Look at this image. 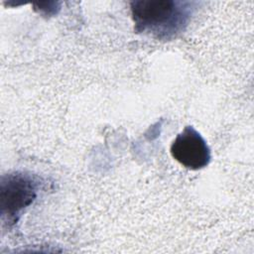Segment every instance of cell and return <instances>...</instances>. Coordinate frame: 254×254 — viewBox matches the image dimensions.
Segmentation results:
<instances>
[{"instance_id":"6da1fadb","label":"cell","mask_w":254,"mask_h":254,"mask_svg":"<svg viewBox=\"0 0 254 254\" xmlns=\"http://www.w3.org/2000/svg\"><path fill=\"white\" fill-rule=\"evenodd\" d=\"M194 2L176 0H135L130 3L134 30L157 40H172L186 30Z\"/></svg>"},{"instance_id":"7a4b0ae2","label":"cell","mask_w":254,"mask_h":254,"mask_svg":"<svg viewBox=\"0 0 254 254\" xmlns=\"http://www.w3.org/2000/svg\"><path fill=\"white\" fill-rule=\"evenodd\" d=\"M40 178L32 173L16 171L1 177L0 205L3 225L13 226L23 211L37 198L41 189Z\"/></svg>"},{"instance_id":"3957f363","label":"cell","mask_w":254,"mask_h":254,"mask_svg":"<svg viewBox=\"0 0 254 254\" xmlns=\"http://www.w3.org/2000/svg\"><path fill=\"white\" fill-rule=\"evenodd\" d=\"M170 151L177 162L190 170H200L206 167L211 159L206 141L192 126H186L178 134Z\"/></svg>"}]
</instances>
